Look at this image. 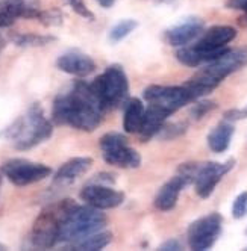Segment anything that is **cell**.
Returning <instances> with one entry per match:
<instances>
[{
	"instance_id": "3957f363",
	"label": "cell",
	"mask_w": 247,
	"mask_h": 251,
	"mask_svg": "<svg viewBox=\"0 0 247 251\" xmlns=\"http://www.w3.org/2000/svg\"><path fill=\"white\" fill-rule=\"evenodd\" d=\"M54 133V126L44 117L40 103H32L25 115L19 117L2 132L5 139L12 141L17 150L26 151L40 146Z\"/></svg>"
},
{
	"instance_id": "d6a6232c",
	"label": "cell",
	"mask_w": 247,
	"mask_h": 251,
	"mask_svg": "<svg viewBox=\"0 0 247 251\" xmlns=\"http://www.w3.org/2000/svg\"><path fill=\"white\" fill-rule=\"evenodd\" d=\"M97 3L102 6V8H111V6H114V3H115V0H97Z\"/></svg>"
},
{
	"instance_id": "52a82bcc",
	"label": "cell",
	"mask_w": 247,
	"mask_h": 251,
	"mask_svg": "<svg viewBox=\"0 0 247 251\" xmlns=\"http://www.w3.org/2000/svg\"><path fill=\"white\" fill-rule=\"evenodd\" d=\"M91 88L99 99L103 111L115 109L128 100L129 96V80L121 65H110L105 73L97 76Z\"/></svg>"
},
{
	"instance_id": "4dcf8cb0",
	"label": "cell",
	"mask_w": 247,
	"mask_h": 251,
	"mask_svg": "<svg viewBox=\"0 0 247 251\" xmlns=\"http://www.w3.org/2000/svg\"><path fill=\"white\" fill-rule=\"evenodd\" d=\"M226 6L229 9H237V11H243L244 14H247V0H227Z\"/></svg>"
},
{
	"instance_id": "8992f818",
	"label": "cell",
	"mask_w": 247,
	"mask_h": 251,
	"mask_svg": "<svg viewBox=\"0 0 247 251\" xmlns=\"http://www.w3.org/2000/svg\"><path fill=\"white\" fill-rule=\"evenodd\" d=\"M108 220L107 215L102 213L100 209L93 206H78L75 204L62 223L59 242L75 244L86 236L97 233L105 228Z\"/></svg>"
},
{
	"instance_id": "9c48e42d",
	"label": "cell",
	"mask_w": 247,
	"mask_h": 251,
	"mask_svg": "<svg viewBox=\"0 0 247 251\" xmlns=\"http://www.w3.org/2000/svg\"><path fill=\"white\" fill-rule=\"evenodd\" d=\"M100 150L105 162L118 168H138L141 165L139 153L128 146L125 135L110 132L100 138Z\"/></svg>"
},
{
	"instance_id": "5b68a950",
	"label": "cell",
	"mask_w": 247,
	"mask_h": 251,
	"mask_svg": "<svg viewBox=\"0 0 247 251\" xmlns=\"http://www.w3.org/2000/svg\"><path fill=\"white\" fill-rule=\"evenodd\" d=\"M76 203L72 199L52 203L41 210L30 230V242L35 248H54L59 242L62 223Z\"/></svg>"
},
{
	"instance_id": "cb8c5ba5",
	"label": "cell",
	"mask_w": 247,
	"mask_h": 251,
	"mask_svg": "<svg viewBox=\"0 0 247 251\" xmlns=\"http://www.w3.org/2000/svg\"><path fill=\"white\" fill-rule=\"evenodd\" d=\"M187 123H164V126L161 127L160 133H158V136H160L161 139H174L178 138L181 135H184L187 132Z\"/></svg>"
},
{
	"instance_id": "f1b7e54d",
	"label": "cell",
	"mask_w": 247,
	"mask_h": 251,
	"mask_svg": "<svg viewBox=\"0 0 247 251\" xmlns=\"http://www.w3.org/2000/svg\"><path fill=\"white\" fill-rule=\"evenodd\" d=\"M247 118V106L244 107V109H231L224 112V120L227 121H238V120H244Z\"/></svg>"
},
{
	"instance_id": "d6986e66",
	"label": "cell",
	"mask_w": 247,
	"mask_h": 251,
	"mask_svg": "<svg viewBox=\"0 0 247 251\" xmlns=\"http://www.w3.org/2000/svg\"><path fill=\"white\" fill-rule=\"evenodd\" d=\"M144 117H146V109H144L143 101L137 97L129 99L126 103V109H125V118H123L125 132L139 133L144 123Z\"/></svg>"
},
{
	"instance_id": "4fadbf2b",
	"label": "cell",
	"mask_w": 247,
	"mask_h": 251,
	"mask_svg": "<svg viewBox=\"0 0 247 251\" xmlns=\"http://www.w3.org/2000/svg\"><path fill=\"white\" fill-rule=\"evenodd\" d=\"M81 199L96 209L107 210L118 207L125 201V194L121 191L112 189L107 185L100 183H90L81 191Z\"/></svg>"
},
{
	"instance_id": "d590c367",
	"label": "cell",
	"mask_w": 247,
	"mask_h": 251,
	"mask_svg": "<svg viewBox=\"0 0 247 251\" xmlns=\"http://www.w3.org/2000/svg\"><path fill=\"white\" fill-rule=\"evenodd\" d=\"M3 250H8V247L3 245V244H0V251H3Z\"/></svg>"
},
{
	"instance_id": "836d02e7",
	"label": "cell",
	"mask_w": 247,
	"mask_h": 251,
	"mask_svg": "<svg viewBox=\"0 0 247 251\" xmlns=\"http://www.w3.org/2000/svg\"><path fill=\"white\" fill-rule=\"evenodd\" d=\"M237 22H238V26H240V27H243V29H247V14L241 15Z\"/></svg>"
},
{
	"instance_id": "44dd1931",
	"label": "cell",
	"mask_w": 247,
	"mask_h": 251,
	"mask_svg": "<svg viewBox=\"0 0 247 251\" xmlns=\"http://www.w3.org/2000/svg\"><path fill=\"white\" fill-rule=\"evenodd\" d=\"M112 241V233L111 231H97L93 235L86 236L75 244H70L68 247L72 250H83V251H97L105 247H108Z\"/></svg>"
},
{
	"instance_id": "8d00e7d4",
	"label": "cell",
	"mask_w": 247,
	"mask_h": 251,
	"mask_svg": "<svg viewBox=\"0 0 247 251\" xmlns=\"http://www.w3.org/2000/svg\"><path fill=\"white\" fill-rule=\"evenodd\" d=\"M246 235H247V230H246Z\"/></svg>"
},
{
	"instance_id": "7a4b0ae2",
	"label": "cell",
	"mask_w": 247,
	"mask_h": 251,
	"mask_svg": "<svg viewBox=\"0 0 247 251\" xmlns=\"http://www.w3.org/2000/svg\"><path fill=\"white\" fill-rule=\"evenodd\" d=\"M246 65L247 47L226 49L217 59L205 64V67L199 70L191 79H188L184 86H187L194 100H199L203 96L213 93L223 79L244 68Z\"/></svg>"
},
{
	"instance_id": "484cf974",
	"label": "cell",
	"mask_w": 247,
	"mask_h": 251,
	"mask_svg": "<svg viewBox=\"0 0 247 251\" xmlns=\"http://www.w3.org/2000/svg\"><path fill=\"white\" fill-rule=\"evenodd\" d=\"M216 107H217V103L211 101V100H202V101H197V103L192 104L191 111H190V115L194 120H200L205 115H208L211 111H214Z\"/></svg>"
},
{
	"instance_id": "e575fe53",
	"label": "cell",
	"mask_w": 247,
	"mask_h": 251,
	"mask_svg": "<svg viewBox=\"0 0 247 251\" xmlns=\"http://www.w3.org/2000/svg\"><path fill=\"white\" fill-rule=\"evenodd\" d=\"M3 177H5V174H3L2 168H0V189H2V183H3Z\"/></svg>"
},
{
	"instance_id": "603a6c76",
	"label": "cell",
	"mask_w": 247,
	"mask_h": 251,
	"mask_svg": "<svg viewBox=\"0 0 247 251\" xmlns=\"http://www.w3.org/2000/svg\"><path fill=\"white\" fill-rule=\"evenodd\" d=\"M138 27V22L137 20H132V19H129V20H123V22H120V23H117L112 29H111V32H110V40L112 41V43H118V41H121V40H125L129 33H132L135 29Z\"/></svg>"
},
{
	"instance_id": "8fae6325",
	"label": "cell",
	"mask_w": 247,
	"mask_h": 251,
	"mask_svg": "<svg viewBox=\"0 0 247 251\" xmlns=\"http://www.w3.org/2000/svg\"><path fill=\"white\" fill-rule=\"evenodd\" d=\"M221 224H223V218L217 212H213L206 215V217H202L191 223L187 230V239L190 248L196 251L209 250L217 242L220 236Z\"/></svg>"
},
{
	"instance_id": "1f68e13d",
	"label": "cell",
	"mask_w": 247,
	"mask_h": 251,
	"mask_svg": "<svg viewBox=\"0 0 247 251\" xmlns=\"http://www.w3.org/2000/svg\"><path fill=\"white\" fill-rule=\"evenodd\" d=\"M160 250H170V251L182 250V244H181L178 239H168V241H165L164 244H161Z\"/></svg>"
},
{
	"instance_id": "ffe728a7",
	"label": "cell",
	"mask_w": 247,
	"mask_h": 251,
	"mask_svg": "<svg viewBox=\"0 0 247 251\" xmlns=\"http://www.w3.org/2000/svg\"><path fill=\"white\" fill-rule=\"evenodd\" d=\"M26 9V0H0V29L9 27Z\"/></svg>"
},
{
	"instance_id": "277c9868",
	"label": "cell",
	"mask_w": 247,
	"mask_h": 251,
	"mask_svg": "<svg viewBox=\"0 0 247 251\" xmlns=\"http://www.w3.org/2000/svg\"><path fill=\"white\" fill-rule=\"evenodd\" d=\"M237 30L232 26H214L202 33L200 40L194 44L184 46L176 51V59L187 67H199L217 59L234 41Z\"/></svg>"
},
{
	"instance_id": "74e56055",
	"label": "cell",
	"mask_w": 247,
	"mask_h": 251,
	"mask_svg": "<svg viewBox=\"0 0 247 251\" xmlns=\"http://www.w3.org/2000/svg\"><path fill=\"white\" fill-rule=\"evenodd\" d=\"M246 250H247V247H246Z\"/></svg>"
},
{
	"instance_id": "83f0119b",
	"label": "cell",
	"mask_w": 247,
	"mask_h": 251,
	"mask_svg": "<svg viewBox=\"0 0 247 251\" xmlns=\"http://www.w3.org/2000/svg\"><path fill=\"white\" fill-rule=\"evenodd\" d=\"M65 2L70 5V8H72L78 15L83 17V19H86V20H94V14L90 11V8H86L83 0H65Z\"/></svg>"
},
{
	"instance_id": "5bb4252c",
	"label": "cell",
	"mask_w": 247,
	"mask_h": 251,
	"mask_svg": "<svg viewBox=\"0 0 247 251\" xmlns=\"http://www.w3.org/2000/svg\"><path fill=\"white\" fill-rule=\"evenodd\" d=\"M203 20L197 19V17H191V19H187L185 22L167 29L164 33V40L173 47H184L191 44L197 37H200L203 33Z\"/></svg>"
},
{
	"instance_id": "ba28073f",
	"label": "cell",
	"mask_w": 247,
	"mask_h": 251,
	"mask_svg": "<svg viewBox=\"0 0 247 251\" xmlns=\"http://www.w3.org/2000/svg\"><path fill=\"white\" fill-rule=\"evenodd\" d=\"M144 99L149 103V107L158 112L165 120L179 111L185 104L194 101L191 93L187 86H163L152 85L144 89Z\"/></svg>"
},
{
	"instance_id": "9a60e30c",
	"label": "cell",
	"mask_w": 247,
	"mask_h": 251,
	"mask_svg": "<svg viewBox=\"0 0 247 251\" xmlns=\"http://www.w3.org/2000/svg\"><path fill=\"white\" fill-rule=\"evenodd\" d=\"M56 67L67 75L85 77L96 71V62L81 51H67L56 61Z\"/></svg>"
},
{
	"instance_id": "ac0fdd59",
	"label": "cell",
	"mask_w": 247,
	"mask_h": 251,
	"mask_svg": "<svg viewBox=\"0 0 247 251\" xmlns=\"http://www.w3.org/2000/svg\"><path fill=\"white\" fill-rule=\"evenodd\" d=\"M234 132H235V127L232 121L224 120L220 124H217L208 135L209 149L214 153H224L229 149V146H231Z\"/></svg>"
},
{
	"instance_id": "6da1fadb",
	"label": "cell",
	"mask_w": 247,
	"mask_h": 251,
	"mask_svg": "<svg viewBox=\"0 0 247 251\" xmlns=\"http://www.w3.org/2000/svg\"><path fill=\"white\" fill-rule=\"evenodd\" d=\"M103 107L96 97L91 83L76 80L68 91L56 96L52 107V120L58 126H72L83 132L99 127Z\"/></svg>"
},
{
	"instance_id": "4316f807",
	"label": "cell",
	"mask_w": 247,
	"mask_h": 251,
	"mask_svg": "<svg viewBox=\"0 0 247 251\" xmlns=\"http://www.w3.org/2000/svg\"><path fill=\"white\" fill-rule=\"evenodd\" d=\"M247 213V192H241L232 206V217L235 220H241L244 215Z\"/></svg>"
},
{
	"instance_id": "e0dca14e",
	"label": "cell",
	"mask_w": 247,
	"mask_h": 251,
	"mask_svg": "<svg viewBox=\"0 0 247 251\" xmlns=\"http://www.w3.org/2000/svg\"><path fill=\"white\" fill-rule=\"evenodd\" d=\"M93 165V159L91 157H73L67 160L65 164L61 165V168L56 171L54 177V183L55 185H70L76 182L79 177H82L88 170Z\"/></svg>"
},
{
	"instance_id": "7402d4cb",
	"label": "cell",
	"mask_w": 247,
	"mask_h": 251,
	"mask_svg": "<svg viewBox=\"0 0 247 251\" xmlns=\"http://www.w3.org/2000/svg\"><path fill=\"white\" fill-rule=\"evenodd\" d=\"M9 38L19 47H43L56 40L52 35H38V33H12Z\"/></svg>"
},
{
	"instance_id": "30bf717a",
	"label": "cell",
	"mask_w": 247,
	"mask_h": 251,
	"mask_svg": "<svg viewBox=\"0 0 247 251\" xmlns=\"http://www.w3.org/2000/svg\"><path fill=\"white\" fill-rule=\"evenodd\" d=\"M0 168H2L5 177H8V180L15 186H27L41 182L52 174L50 167L38 162H32V160L23 157L9 159L6 162H3V165Z\"/></svg>"
},
{
	"instance_id": "d4e9b609",
	"label": "cell",
	"mask_w": 247,
	"mask_h": 251,
	"mask_svg": "<svg viewBox=\"0 0 247 251\" xmlns=\"http://www.w3.org/2000/svg\"><path fill=\"white\" fill-rule=\"evenodd\" d=\"M62 12L56 8L54 9H47V11H41L40 15H38V22L47 27H52V26H61L62 25Z\"/></svg>"
},
{
	"instance_id": "f546056e",
	"label": "cell",
	"mask_w": 247,
	"mask_h": 251,
	"mask_svg": "<svg viewBox=\"0 0 247 251\" xmlns=\"http://www.w3.org/2000/svg\"><path fill=\"white\" fill-rule=\"evenodd\" d=\"M114 182H115V178H114V174H111V173H99L91 180V183H100V185H108V183H114Z\"/></svg>"
},
{
	"instance_id": "2e32d148",
	"label": "cell",
	"mask_w": 247,
	"mask_h": 251,
	"mask_svg": "<svg viewBox=\"0 0 247 251\" xmlns=\"http://www.w3.org/2000/svg\"><path fill=\"white\" fill-rule=\"evenodd\" d=\"M185 186H188V182L185 180V177H182L181 174H176L174 177H171L165 185L161 186L160 192L156 194L155 201H153L155 207L163 212H168V210L174 209L179 195Z\"/></svg>"
},
{
	"instance_id": "7c38bea8",
	"label": "cell",
	"mask_w": 247,
	"mask_h": 251,
	"mask_svg": "<svg viewBox=\"0 0 247 251\" xmlns=\"http://www.w3.org/2000/svg\"><path fill=\"white\" fill-rule=\"evenodd\" d=\"M234 165L235 159H229L226 162H194L192 183L197 195L202 199H208L221 178L234 168Z\"/></svg>"
}]
</instances>
